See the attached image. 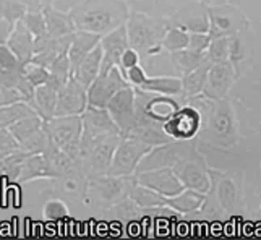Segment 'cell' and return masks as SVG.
I'll return each mask as SVG.
<instances>
[{
  "label": "cell",
  "instance_id": "cell-20",
  "mask_svg": "<svg viewBox=\"0 0 261 240\" xmlns=\"http://www.w3.org/2000/svg\"><path fill=\"white\" fill-rule=\"evenodd\" d=\"M57 90L50 85H41L34 88V97L31 101V108L36 111V114L46 122L56 115V104H57Z\"/></svg>",
  "mask_w": 261,
  "mask_h": 240
},
{
  "label": "cell",
  "instance_id": "cell-10",
  "mask_svg": "<svg viewBox=\"0 0 261 240\" xmlns=\"http://www.w3.org/2000/svg\"><path fill=\"white\" fill-rule=\"evenodd\" d=\"M88 108V94L86 88L76 82L73 76L68 78V82L60 88L57 93V104H56V115L54 117H62V115H82Z\"/></svg>",
  "mask_w": 261,
  "mask_h": 240
},
{
  "label": "cell",
  "instance_id": "cell-33",
  "mask_svg": "<svg viewBox=\"0 0 261 240\" xmlns=\"http://www.w3.org/2000/svg\"><path fill=\"white\" fill-rule=\"evenodd\" d=\"M21 73L34 88H38L41 85H46L49 82V68L38 65V64H33V62L23 65Z\"/></svg>",
  "mask_w": 261,
  "mask_h": 240
},
{
  "label": "cell",
  "instance_id": "cell-26",
  "mask_svg": "<svg viewBox=\"0 0 261 240\" xmlns=\"http://www.w3.org/2000/svg\"><path fill=\"white\" fill-rule=\"evenodd\" d=\"M34 114L36 111L24 101L0 105V128H8L10 125H13L15 122L21 120L24 117H30V115H34Z\"/></svg>",
  "mask_w": 261,
  "mask_h": 240
},
{
  "label": "cell",
  "instance_id": "cell-30",
  "mask_svg": "<svg viewBox=\"0 0 261 240\" xmlns=\"http://www.w3.org/2000/svg\"><path fill=\"white\" fill-rule=\"evenodd\" d=\"M188 38L190 33H187L185 28L177 26V28H170L164 33L163 39H161V47L166 49L167 52H175L188 47Z\"/></svg>",
  "mask_w": 261,
  "mask_h": 240
},
{
  "label": "cell",
  "instance_id": "cell-39",
  "mask_svg": "<svg viewBox=\"0 0 261 240\" xmlns=\"http://www.w3.org/2000/svg\"><path fill=\"white\" fill-rule=\"evenodd\" d=\"M138 62H140V54L135 49H132V47H128L127 50L123 52V56H122V59H120V70L125 73L127 72L128 68H132V67H135V65H138Z\"/></svg>",
  "mask_w": 261,
  "mask_h": 240
},
{
  "label": "cell",
  "instance_id": "cell-15",
  "mask_svg": "<svg viewBox=\"0 0 261 240\" xmlns=\"http://www.w3.org/2000/svg\"><path fill=\"white\" fill-rule=\"evenodd\" d=\"M119 135H112V137H104L101 140H97L93 143V146L88 149V153L82 159L83 164L88 163L91 171L96 174H107L109 171V166L112 163V156L114 151L119 145Z\"/></svg>",
  "mask_w": 261,
  "mask_h": 240
},
{
  "label": "cell",
  "instance_id": "cell-4",
  "mask_svg": "<svg viewBox=\"0 0 261 240\" xmlns=\"http://www.w3.org/2000/svg\"><path fill=\"white\" fill-rule=\"evenodd\" d=\"M151 148H152L151 145L143 143L140 140L120 137L107 174L111 177H115V179L123 175H130L133 171H137L140 161L149 153Z\"/></svg>",
  "mask_w": 261,
  "mask_h": 240
},
{
  "label": "cell",
  "instance_id": "cell-36",
  "mask_svg": "<svg viewBox=\"0 0 261 240\" xmlns=\"http://www.w3.org/2000/svg\"><path fill=\"white\" fill-rule=\"evenodd\" d=\"M0 67L12 70V72H21L23 70L20 60L13 56V52L7 47V44H0Z\"/></svg>",
  "mask_w": 261,
  "mask_h": 240
},
{
  "label": "cell",
  "instance_id": "cell-34",
  "mask_svg": "<svg viewBox=\"0 0 261 240\" xmlns=\"http://www.w3.org/2000/svg\"><path fill=\"white\" fill-rule=\"evenodd\" d=\"M24 26L31 31V34L36 38H42L47 34L46 30V21H44V15L42 12H26V15L23 16Z\"/></svg>",
  "mask_w": 261,
  "mask_h": 240
},
{
  "label": "cell",
  "instance_id": "cell-31",
  "mask_svg": "<svg viewBox=\"0 0 261 240\" xmlns=\"http://www.w3.org/2000/svg\"><path fill=\"white\" fill-rule=\"evenodd\" d=\"M206 57L211 60V64H219L230 59V36L211 39V44L206 50Z\"/></svg>",
  "mask_w": 261,
  "mask_h": 240
},
{
  "label": "cell",
  "instance_id": "cell-21",
  "mask_svg": "<svg viewBox=\"0 0 261 240\" xmlns=\"http://www.w3.org/2000/svg\"><path fill=\"white\" fill-rule=\"evenodd\" d=\"M143 91L163 94V96H178L182 94V78L177 76H146L140 86Z\"/></svg>",
  "mask_w": 261,
  "mask_h": 240
},
{
  "label": "cell",
  "instance_id": "cell-25",
  "mask_svg": "<svg viewBox=\"0 0 261 240\" xmlns=\"http://www.w3.org/2000/svg\"><path fill=\"white\" fill-rule=\"evenodd\" d=\"M170 60H172V65L178 73H190L195 68L200 67L203 62L206 60V52H196L192 49H182V50H175L170 52Z\"/></svg>",
  "mask_w": 261,
  "mask_h": 240
},
{
  "label": "cell",
  "instance_id": "cell-14",
  "mask_svg": "<svg viewBox=\"0 0 261 240\" xmlns=\"http://www.w3.org/2000/svg\"><path fill=\"white\" fill-rule=\"evenodd\" d=\"M140 183L148 186L151 190H154L159 195H163L166 198L175 197V195L185 190V185L178 179V175L174 174V171H170L169 167L141 172Z\"/></svg>",
  "mask_w": 261,
  "mask_h": 240
},
{
  "label": "cell",
  "instance_id": "cell-40",
  "mask_svg": "<svg viewBox=\"0 0 261 240\" xmlns=\"http://www.w3.org/2000/svg\"><path fill=\"white\" fill-rule=\"evenodd\" d=\"M26 5L28 12H42L46 7H50L54 4V0H21Z\"/></svg>",
  "mask_w": 261,
  "mask_h": 240
},
{
  "label": "cell",
  "instance_id": "cell-28",
  "mask_svg": "<svg viewBox=\"0 0 261 240\" xmlns=\"http://www.w3.org/2000/svg\"><path fill=\"white\" fill-rule=\"evenodd\" d=\"M71 76V64L68 54L59 57L56 62H52V65L49 67V82L47 85H50L52 88H56L59 91L62 86H64L68 78Z\"/></svg>",
  "mask_w": 261,
  "mask_h": 240
},
{
  "label": "cell",
  "instance_id": "cell-41",
  "mask_svg": "<svg viewBox=\"0 0 261 240\" xmlns=\"http://www.w3.org/2000/svg\"><path fill=\"white\" fill-rule=\"evenodd\" d=\"M15 23H10L4 18H0V44H5L8 36H10V33L13 30Z\"/></svg>",
  "mask_w": 261,
  "mask_h": 240
},
{
  "label": "cell",
  "instance_id": "cell-19",
  "mask_svg": "<svg viewBox=\"0 0 261 240\" xmlns=\"http://www.w3.org/2000/svg\"><path fill=\"white\" fill-rule=\"evenodd\" d=\"M44 21H46V30L49 36H68L76 31V26L71 18V13H64L60 10H56L52 5L46 7L42 10Z\"/></svg>",
  "mask_w": 261,
  "mask_h": 240
},
{
  "label": "cell",
  "instance_id": "cell-5",
  "mask_svg": "<svg viewBox=\"0 0 261 240\" xmlns=\"http://www.w3.org/2000/svg\"><path fill=\"white\" fill-rule=\"evenodd\" d=\"M125 28H127L128 46L137 50L138 54L140 52L146 54L152 47L161 46V39L166 33L163 26L141 13H132Z\"/></svg>",
  "mask_w": 261,
  "mask_h": 240
},
{
  "label": "cell",
  "instance_id": "cell-12",
  "mask_svg": "<svg viewBox=\"0 0 261 240\" xmlns=\"http://www.w3.org/2000/svg\"><path fill=\"white\" fill-rule=\"evenodd\" d=\"M101 47H102V62H101V73L109 72L111 68L120 65V59L128 46V36L125 24L115 28L114 31L101 36Z\"/></svg>",
  "mask_w": 261,
  "mask_h": 240
},
{
  "label": "cell",
  "instance_id": "cell-27",
  "mask_svg": "<svg viewBox=\"0 0 261 240\" xmlns=\"http://www.w3.org/2000/svg\"><path fill=\"white\" fill-rule=\"evenodd\" d=\"M42 125H44V120L39 117L38 114H34V115H30V117H24L21 120L15 122L13 125L8 127V130H10L13 138L21 145L26 138H30L33 135V133L41 130Z\"/></svg>",
  "mask_w": 261,
  "mask_h": 240
},
{
  "label": "cell",
  "instance_id": "cell-6",
  "mask_svg": "<svg viewBox=\"0 0 261 240\" xmlns=\"http://www.w3.org/2000/svg\"><path fill=\"white\" fill-rule=\"evenodd\" d=\"M130 86L120 67H114L109 72L99 73L94 82L88 86V108L106 109L109 101L123 88Z\"/></svg>",
  "mask_w": 261,
  "mask_h": 240
},
{
  "label": "cell",
  "instance_id": "cell-9",
  "mask_svg": "<svg viewBox=\"0 0 261 240\" xmlns=\"http://www.w3.org/2000/svg\"><path fill=\"white\" fill-rule=\"evenodd\" d=\"M107 112L120 130V137H127L135 125V88L130 85L117 93L107 104Z\"/></svg>",
  "mask_w": 261,
  "mask_h": 240
},
{
  "label": "cell",
  "instance_id": "cell-1",
  "mask_svg": "<svg viewBox=\"0 0 261 240\" xmlns=\"http://www.w3.org/2000/svg\"><path fill=\"white\" fill-rule=\"evenodd\" d=\"M70 13L76 30L99 36L114 31L128 20L127 5L120 0H88Z\"/></svg>",
  "mask_w": 261,
  "mask_h": 240
},
{
  "label": "cell",
  "instance_id": "cell-37",
  "mask_svg": "<svg viewBox=\"0 0 261 240\" xmlns=\"http://www.w3.org/2000/svg\"><path fill=\"white\" fill-rule=\"evenodd\" d=\"M211 44V36L208 33H190L188 38V49L196 52H206Z\"/></svg>",
  "mask_w": 261,
  "mask_h": 240
},
{
  "label": "cell",
  "instance_id": "cell-32",
  "mask_svg": "<svg viewBox=\"0 0 261 240\" xmlns=\"http://www.w3.org/2000/svg\"><path fill=\"white\" fill-rule=\"evenodd\" d=\"M26 12H28V8H26L21 0H0V18L7 21H20L23 20Z\"/></svg>",
  "mask_w": 261,
  "mask_h": 240
},
{
  "label": "cell",
  "instance_id": "cell-17",
  "mask_svg": "<svg viewBox=\"0 0 261 240\" xmlns=\"http://www.w3.org/2000/svg\"><path fill=\"white\" fill-rule=\"evenodd\" d=\"M101 62H102V47L101 44H97L88 56H85L80 60V64L71 72V76L88 90V86L101 73Z\"/></svg>",
  "mask_w": 261,
  "mask_h": 240
},
{
  "label": "cell",
  "instance_id": "cell-29",
  "mask_svg": "<svg viewBox=\"0 0 261 240\" xmlns=\"http://www.w3.org/2000/svg\"><path fill=\"white\" fill-rule=\"evenodd\" d=\"M166 200H167L169 206H172L182 212H188V211H193L200 206V204L204 201V197L200 192L188 189V190L180 192L178 195H175V197H170Z\"/></svg>",
  "mask_w": 261,
  "mask_h": 240
},
{
  "label": "cell",
  "instance_id": "cell-7",
  "mask_svg": "<svg viewBox=\"0 0 261 240\" xmlns=\"http://www.w3.org/2000/svg\"><path fill=\"white\" fill-rule=\"evenodd\" d=\"M190 143L188 140H178V143L169 141V143L159 145L151 154H146L141 159L137 171L146 172V171H154V169H163V167H170L175 166L177 163H182L190 153Z\"/></svg>",
  "mask_w": 261,
  "mask_h": 240
},
{
  "label": "cell",
  "instance_id": "cell-2",
  "mask_svg": "<svg viewBox=\"0 0 261 240\" xmlns=\"http://www.w3.org/2000/svg\"><path fill=\"white\" fill-rule=\"evenodd\" d=\"M44 130L47 131L52 143L64 151L68 157L75 159V161H82V157H80V140H82L83 133L82 115L52 117L44 122Z\"/></svg>",
  "mask_w": 261,
  "mask_h": 240
},
{
  "label": "cell",
  "instance_id": "cell-23",
  "mask_svg": "<svg viewBox=\"0 0 261 240\" xmlns=\"http://www.w3.org/2000/svg\"><path fill=\"white\" fill-rule=\"evenodd\" d=\"M41 177H54L47 159L42 154H30L21 166L18 180L26 182L31 179H41Z\"/></svg>",
  "mask_w": 261,
  "mask_h": 240
},
{
  "label": "cell",
  "instance_id": "cell-35",
  "mask_svg": "<svg viewBox=\"0 0 261 240\" xmlns=\"http://www.w3.org/2000/svg\"><path fill=\"white\" fill-rule=\"evenodd\" d=\"M21 149L20 143L13 138V135L10 133L8 128H0V161L4 157H7L8 154L15 153V151Z\"/></svg>",
  "mask_w": 261,
  "mask_h": 240
},
{
  "label": "cell",
  "instance_id": "cell-3",
  "mask_svg": "<svg viewBox=\"0 0 261 240\" xmlns=\"http://www.w3.org/2000/svg\"><path fill=\"white\" fill-rule=\"evenodd\" d=\"M82 120H83V133H82V140H80V157L82 159L88 153V149L93 146L94 141L112 135L120 137V130L115 125V122L112 120L107 109L86 108V111L82 114Z\"/></svg>",
  "mask_w": 261,
  "mask_h": 240
},
{
  "label": "cell",
  "instance_id": "cell-16",
  "mask_svg": "<svg viewBox=\"0 0 261 240\" xmlns=\"http://www.w3.org/2000/svg\"><path fill=\"white\" fill-rule=\"evenodd\" d=\"M7 47L13 52V56L20 60L21 65L30 64L34 56V36L31 31L26 28L24 23L20 20L16 21L10 36L7 39Z\"/></svg>",
  "mask_w": 261,
  "mask_h": 240
},
{
  "label": "cell",
  "instance_id": "cell-22",
  "mask_svg": "<svg viewBox=\"0 0 261 240\" xmlns=\"http://www.w3.org/2000/svg\"><path fill=\"white\" fill-rule=\"evenodd\" d=\"M211 60L206 57V60L203 64L195 68L193 72L182 75V94L184 97H192V96H198L200 93H203V88L206 83V78H208V72L211 68Z\"/></svg>",
  "mask_w": 261,
  "mask_h": 240
},
{
  "label": "cell",
  "instance_id": "cell-18",
  "mask_svg": "<svg viewBox=\"0 0 261 240\" xmlns=\"http://www.w3.org/2000/svg\"><path fill=\"white\" fill-rule=\"evenodd\" d=\"M99 42H101V36L96 33L76 30L73 34H71V42H70V49H68L71 72H73V68L80 64V60H82L85 56H88Z\"/></svg>",
  "mask_w": 261,
  "mask_h": 240
},
{
  "label": "cell",
  "instance_id": "cell-38",
  "mask_svg": "<svg viewBox=\"0 0 261 240\" xmlns=\"http://www.w3.org/2000/svg\"><path fill=\"white\" fill-rule=\"evenodd\" d=\"M67 215H68V211L62 201H49L46 204V208H44V216L49 221H59L62 218H65Z\"/></svg>",
  "mask_w": 261,
  "mask_h": 240
},
{
  "label": "cell",
  "instance_id": "cell-24",
  "mask_svg": "<svg viewBox=\"0 0 261 240\" xmlns=\"http://www.w3.org/2000/svg\"><path fill=\"white\" fill-rule=\"evenodd\" d=\"M177 174H178V179L182 180V183L188 186V189L196 190L200 193H204L208 190V186H210L208 177L204 175L200 166H196L193 163H185L184 166L180 164V167L177 169Z\"/></svg>",
  "mask_w": 261,
  "mask_h": 240
},
{
  "label": "cell",
  "instance_id": "cell-8",
  "mask_svg": "<svg viewBox=\"0 0 261 240\" xmlns=\"http://www.w3.org/2000/svg\"><path fill=\"white\" fill-rule=\"evenodd\" d=\"M206 15L210 20L208 34L211 39L233 36L245 26V18L233 7H211L206 10Z\"/></svg>",
  "mask_w": 261,
  "mask_h": 240
},
{
  "label": "cell",
  "instance_id": "cell-13",
  "mask_svg": "<svg viewBox=\"0 0 261 240\" xmlns=\"http://www.w3.org/2000/svg\"><path fill=\"white\" fill-rule=\"evenodd\" d=\"M233 75H236V70H233L230 60L213 64L208 72L204 88H203L204 96L211 101L222 99V97L229 93L230 86L233 83V78H236Z\"/></svg>",
  "mask_w": 261,
  "mask_h": 240
},
{
  "label": "cell",
  "instance_id": "cell-11",
  "mask_svg": "<svg viewBox=\"0 0 261 240\" xmlns=\"http://www.w3.org/2000/svg\"><path fill=\"white\" fill-rule=\"evenodd\" d=\"M201 115L193 108H180L172 117L164 122V131L175 140H192L200 128Z\"/></svg>",
  "mask_w": 261,
  "mask_h": 240
}]
</instances>
